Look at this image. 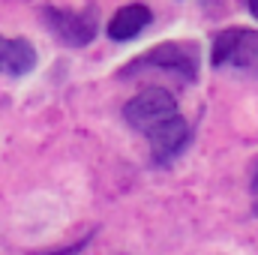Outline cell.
Masks as SVG:
<instances>
[{"label":"cell","instance_id":"6da1fadb","mask_svg":"<svg viewBox=\"0 0 258 255\" xmlns=\"http://www.w3.org/2000/svg\"><path fill=\"white\" fill-rule=\"evenodd\" d=\"M123 120L147 135L153 165H171L192 141V126L180 117L177 99L165 87H147L123 105Z\"/></svg>","mask_w":258,"mask_h":255},{"label":"cell","instance_id":"277c9868","mask_svg":"<svg viewBox=\"0 0 258 255\" xmlns=\"http://www.w3.org/2000/svg\"><path fill=\"white\" fill-rule=\"evenodd\" d=\"M42 21L54 33V39H60L69 48L90 45L96 39V30H99V21H96L93 9H57V6H45L42 9Z\"/></svg>","mask_w":258,"mask_h":255},{"label":"cell","instance_id":"ba28073f","mask_svg":"<svg viewBox=\"0 0 258 255\" xmlns=\"http://www.w3.org/2000/svg\"><path fill=\"white\" fill-rule=\"evenodd\" d=\"M243 3H246V9H249V15H252V18L258 21V0H243Z\"/></svg>","mask_w":258,"mask_h":255},{"label":"cell","instance_id":"5b68a950","mask_svg":"<svg viewBox=\"0 0 258 255\" xmlns=\"http://www.w3.org/2000/svg\"><path fill=\"white\" fill-rule=\"evenodd\" d=\"M36 69V48L24 36H0V75L21 78Z\"/></svg>","mask_w":258,"mask_h":255},{"label":"cell","instance_id":"9c48e42d","mask_svg":"<svg viewBox=\"0 0 258 255\" xmlns=\"http://www.w3.org/2000/svg\"><path fill=\"white\" fill-rule=\"evenodd\" d=\"M252 192H258V168H255V174H252Z\"/></svg>","mask_w":258,"mask_h":255},{"label":"cell","instance_id":"7a4b0ae2","mask_svg":"<svg viewBox=\"0 0 258 255\" xmlns=\"http://www.w3.org/2000/svg\"><path fill=\"white\" fill-rule=\"evenodd\" d=\"M147 69H159V72L177 75L180 81L192 84L195 78H198V51L189 42H162V45L138 54L135 60H129L117 75L120 78H132V75H141Z\"/></svg>","mask_w":258,"mask_h":255},{"label":"cell","instance_id":"30bf717a","mask_svg":"<svg viewBox=\"0 0 258 255\" xmlns=\"http://www.w3.org/2000/svg\"><path fill=\"white\" fill-rule=\"evenodd\" d=\"M252 216H258V201H255V207H252Z\"/></svg>","mask_w":258,"mask_h":255},{"label":"cell","instance_id":"8992f818","mask_svg":"<svg viewBox=\"0 0 258 255\" xmlns=\"http://www.w3.org/2000/svg\"><path fill=\"white\" fill-rule=\"evenodd\" d=\"M153 21V12L144 6V3H129L123 9H117L108 21V39L114 42H129L135 39L147 24Z\"/></svg>","mask_w":258,"mask_h":255},{"label":"cell","instance_id":"52a82bcc","mask_svg":"<svg viewBox=\"0 0 258 255\" xmlns=\"http://www.w3.org/2000/svg\"><path fill=\"white\" fill-rule=\"evenodd\" d=\"M96 237V231H87L81 240H72L69 246H60V249H48V252H30V255H81L87 246H90V240Z\"/></svg>","mask_w":258,"mask_h":255},{"label":"cell","instance_id":"3957f363","mask_svg":"<svg viewBox=\"0 0 258 255\" xmlns=\"http://www.w3.org/2000/svg\"><path fill=\"white\" fill-rule=\"evenodd\" d=\"M210 66H213V69L234 66V69L258 72V30H249V27H228V30H219V33L213 36Z\"/></svg>","mask_w":258,"mask_h":255}]
</instances>
